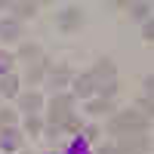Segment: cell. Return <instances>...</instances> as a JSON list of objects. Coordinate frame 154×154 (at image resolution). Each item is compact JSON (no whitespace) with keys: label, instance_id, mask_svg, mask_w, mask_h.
I'll use <instances>...</instances> for the list:
<instances>
[{"label":"cell","instance_id":"1","mask_svg":"<svg viewBox=\"0 0 154 154\" xmlns=\"http://www.w3.org/2000/svg\"><path fill=\"white\" fill-rule=\"evenodd\" d=\"M148 126V117H142L136 108L123 111V114H114V117L108 120V133L114 136H130V133H145Z\"/></svg>","mask_w":154,"mask_h":154},{"label":"cell","instance_id":"2","mask_svg":"<svg viewBox=\"0 0 154 154\" xmlns=\"http://www.w3.org/2000/svg\"><path fill=\"white\" fill-rule=\"evenodd\" d=\"M71 117V96H56L49 102V126H59Z\"/></svg>","mask_w":154,"mask_h":154},{"label":"cell","instance_id":"3","mask_svg":"<svg viewBox=\"0 0 154 154\" xmlns=\"http://www.w3.org/2000/svg\"><path fill=\"white\" fill-rule=\"evenodd\" d=\"M148 136L145 133H130V136H120V154H130V151H148Z\"/></svg>","mask_w":154,"mask_h":154},{"label":"cell","instance_id":"4","mask_svg":"<svg viewBox=\"0 0 154 154\" xmlns=\"http://www.w3.org/2000/svg\"><path fill=\"white\" fill-rule=\"evenodd\" d=\"M80 22H83V12L74 9V6H68V9L59 12V28H62V31H74Z\"/></svg>","mask_w":154,"mask_h":154},{"label":"cell","instance_id":"5","mask_svg":"<svg viewBox=\"0 0 154 154\" xmlns=\"http://www.w3.org/2000/svg\"><path fill=\"white\" fill-rule=\"evenodd\" d=\"M93 89H96V77H93V74L74 77V93H77V96H93Z\"/></svg>","mask_w":154,"mask_h":154},{"label":"cell","instance_id":"6","mask_svg":"<svg viewBox=\"0 0 154 154\" xmlns=\"http://www.w3.org/2000/svg\"><path fill=\"white\" fill-rule=\"evenodd\" d=\"M93 77H99V80H114V62L111 59H99L96 68H93Z\"/></svg>","mask_w":154,"mask_h":154},{"label":"cell","instance_id":"7","mask_svg":"<svg viewBox=\"0 0 154 154\" xmlns=\"http://www.w3.org/2000/svg\"><path fill=\"white\" fill-rule=\"evenodd\" d=\"M0 40H6V43L19 40V22H16V19H9V22H0Z\"/></svg>","mask_w":154,"mask_h":154},{"label":"cell","instance_id":"8","mask_svg":"<svg viewBox=\"0 0 154 154\" xmlns=\"http://www.w3.org/2000/svg\"><path fill=\"white\" fill-rule=\"evenodd\" d=\"M3 136H0V148L6 151H16L19 148V130H12V126H6V130H0Z\"/></svg>","mask_w":154,"mask_h":154},{"label":"cell","instance_id":"9","mask_svg":"<svg viewBox=\"0 0 154 154\" xmlns=\"http://www.w3.org/2000/svg\"><path fill=\"white\" fill-rule=\"evenodd\" d=\"M111 99H93L86 105V114H93V117H99V114H111Z\"/></svg>","mask_w":154,"mask_h":154},{"label":"cell","instance_id":"10","mask_svg":"<svg viewBox=\"0 0 154 154\" xmlns=\"http://www.w3.org/2000/svg\"><path fill=\"white\" fill-rule=\"evenodd\" d=\"M0 93L12 99V96L19 93V77L16 74H3V77H0Z\"/></svg>","mask_w":154,"mask_h":154},{"label":"cell","instance_id":"11","mask_svg":"<svg viewBox=\"0 0 154 154\" xmlns=\"http://www.w3.org/2000/svg\"><path fill=\"white\" fill-rule=\"evenodd\" d=\"M22 105H25V111H28V114H34L37 108L43 105V96H40V93H28V96L22 99Z\"/></svg>","mask_w":154,"mask_h":154},{"label":"cell","instance_id":"12","mask_svg":"<svg viewBox=\"0 0 154 154\" xmlns=\"http://www.w3.org/2000/svg\"><path fill=\"white\" fill-rule=\"evenodd\" d=\"M12 12H16V19H31L37 12V3H12Z\"/></svg>","mask_w":154,"mask_h":154},{"label":"cell","instance_id":"13","mask_svg":"<svg viewBox=\"0 0 154 154\" xmlns=\"http://www.w3.org/2000/svg\"><path fill=\"white\" fill-rule=\"evenodd\" d=\"M0 126H3V130L6 126H16V111L12 108H0Z\"/></svg>","mask_w":154,"mask_h":154},{"label":"cell","instance_id":"14","mask_svg":"<svg viewBox=\"0 0 154 154\" xmlns=\"http://www.w3.org/2000/svg\"><path fill=\"white\" fill-rule=\"evenodd\" d=\"M25 62H34L37 56H40V46H37V43H28V46H22V53H19Z\"/></svg>","mask_w":154,"mask_h":154},{"label":"cell","instance_id":"15","mask_svg":"<svg viewBox=\"0 0 154 154\" xmlns=\"http://www.w3.org/2000/svg\"><path fill=\"white\" fill-rule=\"evenodd\" d=\"M96 86L102 89V93H105V99L117 93V83H114V80H96Z\"/></svg>","mask_w":154,"mask_h":154},{"label":"cell","instance_id":"16","mask_svg":"<svg viewBox=\"0 0 154 154\" xmlns=\"http://www.w3.org/2000/svg\"><path fill=\"white\" fill-rule=\"evenodd\" d=\"M43 71H46V65H34V68L28 71V83H40V80H43Z\"/></svg>","mask_w":154,"mask_h":154},{"label":"cell","instance_id":"17","mask_svg":"<svg viewBox=\"0 0 154 154\" xmlns=\"http://www.w3.org/2000/svg\"><path fill=\"white\" fill-rule=\"evenodd\" d=\"M25 130H28L31 136H40V130H43V123L37 120V117H28V123H25Z\"/></svg>","mask_w":154,"mask_h":154},{"label":"cell","instance_id":"18","mask_svg":"<svg viewBox=\"0 0 154 154\" xmlns=\"http://www.w3.org/2000/svg\"><path fill=\"white\" fill-rule=\"evenodd\" d=\"M9 68H12V56L0 53V74H9Z\"/></svg>","mask_w":154,"mask_h":154},{"label":"cell","instance_id":"19","mask_svg":"<svg viewBox=\"0 0 154 154\" xmlns=\"http://www.w3.org/2000/svg\"><path fill=\"white\" fill-rule=\"evenodd\" d=\"M142 37H145V40H148V43L154 40V22H151V19L145 22V28H142Z\"/></svg>","mask_w":154,"mask_h":154},{"label":"cell","instance_id":"20","mask_svg":"<svg viewBox=\"0 0 154 154\" xmlns=\"http://www.w3.org/2000/svg\"><path fill=\"white\" fill-rule=\"evenodd\" d=\"M65 130H68V133H77V130H83V126H80L77 117H68V120H65Z\"/></svg>","mask_w":154,"mask_h":154},{"label":"cell","instance_id":"21","mask_svg":"<svg viewBox=\"0 0 154 154\" xmlns=\"http://www.w3.org/2000/svg\"><path fill=\"white\" fill-rule=\"evenodd\" d=\"M133 12H136L139 19H145V16H148V9H145V3H136V9H133ZM148 19H151V16H148Z\"/></svg>","mask_w":154,"mask_h":154},{"label":"cell","instance_id":"22","mask_svg":"<svg viewBox=\"0 0 154 154\" xmlns=\"http://www.w3.org/2000/svg\"><path fill=\"white\" fill-rule=\"evenodd\" d=\"M86 139H89V142H96V139H99V130H96V126H86Z\"/></svg>","mask_w":154,"mask_h":154},{"label":"cell","instance_id":"23","mask_svg":"<svg viewBox=\"0 0 154 154\" xmlns=\"http://www.w3.org/2000/svg\"><path fill=\"white\" fill-rule=\"evenodd\" d=\"M99 154H120L117 148H99Z\"/></svg>","mask_w":154,"mask_h":154}]
</instances>
